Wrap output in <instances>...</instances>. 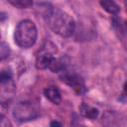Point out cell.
I'll return each mask as SVG.
<instances>
[{
	"instance_id": "9c48e42d",
	"label": "cell",
	"mask_w": 127,
	"mask_h": 127,
	"mask_svg": "<svg viewBox=\"0 0 127 127\" xmlns=\"http://www.w3.org/2000/svg\"><path fill=\"white\" fill-rule=\"evenodd\" d=\"M12 6L19 9H27L33 6V0H6Z\"/></svg>"
},
{
	"instance_id": "52a82bcc",
	"label": "cell",
	"mask_w": 127,
	"mask_h": 127,
	"mask_svg": "<svg viewBox=\"0 0 127 127\" xmlns=\"http://www.w3.org/2000/svg\"><path fill=\"white\" fill-rule=\"evenodd\" d=\"M99 4L109 14L117 15L120 12V8L114 0H99Z\"/></svg>"
},
{
	"instance_id": "277c9868",
	"label": "cell",
	"mask_w": 127,
	"mask_h": 127,
	"mask_svg": "<svg viewBox=\"0 0 127 127\" xmlns=\"http://www.w3.org/2000/svg\"><path fill=\"white\" fill-rule=\"evenodd\" d=\"M61 79L63 82L70 86L75 92L77 93H82L85 90V85L83 79L74 73H64L61 76Z\"/></svg>"
},
{
	"instance_id": "5b68a950",
	"label": "cell",
	"mask_w": 127,
	"mask_h": 127,
	"mask_svg": "<svg viewBox=\"0 0 127 127\" xmlns=\"http://www.w3.org/2000/svg\"><path fill=\"white\" fill-rule=\"evenodd\" d=\"M56 52H57V50L50 51V49H48V47H44V49L41 50L40 54L36 58V67L38 69L49 68L55 59L53 54Z\"/></svg>"
},
{
	"instance_id": "8992f818",
	"label": "cell",
	"mask_w": 127,
	"mask_h": 127,
	"mask_svg": "<svg viewBox=\"0 0 127 127\" xmlns=\"http://www.w3.org/2000/svg\"><path fill=\"white\" fill-rule=\"evenodd\" d=\"M44 95L46 96L47 99H49L51 102L54 104H59L62 101V95L56 86H48L44 89Z\"/></svg>"
},
{
	"instance_id": "7a4b0ae2",
	"label": "cell",
	"mask_w": 127,
	"mask_h": 127,
	"mask_svg": "<svg viewBox=\"0 0 127 127\" xmlns=\"http://www.w3.org/2000/svg\"><path fill=\"white\" fill-rule=\"evenodd\" d=\"M37 36L38 32L35 24L30 20H23L15 29L14 40L20 48L28 49L36 43Z\"/></svg>"
},
{
	"instance_id": "7c38bea8",
	"label": "cell",
	"mask_w": 127,
	"mask_h": 127,
	"mask_svg": "<svg viewBox=\"0 0 127 127\" xmlns=\"http://www.w3.org/2000/svg\"><path fill=\"white\" fill-rule=\"evenodd\" d=\"M61 124L59 123V122H56V121H54V122H52L51 123V126H60Z\"/></svg>"
},
{
	"instance_id": "30bf717a",
	"label": "cell",
	"mask_w": 127,
	"mask_h": 127,
	"mask_svg": "<svg viewBox=\"0 0 127 127\" xmlns=\"http://www.w3.org/2000/svg\"><path fill=\"white\" fill-rule=\"evenodd\" d=\"M9 53H10V50H9L8 45H6L4 42H2L1 43V60L6 59L9 56Z\"/></svg>"
},
{
	"instance_id": "5bb4252c",
	"label": "cell",
	"mask_w": 127,
	"mask_h": 127,
	"mask_svg": "<svg viewBox=\"0 0 127 127\" xmlns=\"http://www.w3.org/2000/svg\"><path fill=\"white\" fill-rule=\"evenodd\" d=\"M124 3H125V6H126V10H127V0H125Z\"/></svg>"
},
{
	"instance_id": "3957f363",
	"label": "cell",
	"mask_w": 127,
	"mask_h": 127,
	"mask_svg": "<svg viewBox=\"0 0 127 127\" xmlns=\"http://www.w3.org/2000/svg\"><path fill=\"white\" fill-rule=\"evenodd\" d=\"M12 115L17 122H27L35 119L38 116V112L30 101H20L14 106Z\"/></svg>"
},
{
	"instance_id": "6da1fadb",
	"label": "cell",
	"mask_w": 127,
	"mask_h": 127,
	"mask_svg": "<svg viewBox=\"0 0 127 127\" xmlns=\"http://www.w3.org/2000/svg\"><path fill=\"white\" fill-rule=\"evenodd\" d=\"M44 15L48 26L57 35L64 38H68L73 34L75 23L72 17L67 13L60 9L50 7L46 9Z\"/></svg>"
},
{
	"instance_id": "8fae6325",
	"label": "cell",
	"mask_w": 127,
	"mask_h": 127,
	"mask_svg": "<svg viewBox=\"0 0 127 127\" xmlns=\"http://www.w3.org/2000/svg\"><path fill=\"white\" fill-rule=\"evenodd\" d=\"M122 95L124 96V97H127V81L125 82V84H124V87H123V93H122Z\"/></svg>"
},
{
	"instance_id": "ba28073f",
	"label": "cell",
	"mask_w": 127,
	"mask_h": 127,
	"mask_svg": "<svg viewBox=\"0 0 127 127\" xmlns=\"http://www.w3.org/2000/svg\"><path fill=\"white\" fill-rule=\"evenodd\" d=\"M79 109H80V113L82 114V116H84L85 118H88L90 120H93V119L97 118V116L99 114V111H98L97 108L89 106L85 103H82L80 105Z\"/></svg>"
},
{
	"instance_id": "4fadbf2b",
	"label": "cell",
	"mask_w": 127,
	"mask_h": 127,
	"mask_svg": "<svg viewBox=\"0 0 127 127\" xmlns=\"http://www.w3.org/2000/svg\"><path fill=\"white\" fill-rule=\"evenodd\" d=\"M124 28H125V30L127 31V22H125V24H124Z\"/></svg>"
}]
</instances>
